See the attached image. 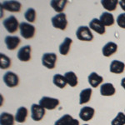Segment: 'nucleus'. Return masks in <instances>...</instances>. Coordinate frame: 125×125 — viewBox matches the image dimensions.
I'll return each instance as SVG.
<instances>
[{
    "instance_id": "9",
    "label": "nucleus",
    "mask_w": 125,
    "mask_h": 125,
    "mask_svg": "<svg viewBox=\"0 0 125 125\" xmlns=\"http://www.w3.org/2000/svg\"><path fill=\"white\" fill-rule=\"evenodd\" d=\"M32 48L30 45H25L18 51L17 57L22 62H29L31 59Z\"/></svg>"
},
{
    "instance_id": "13",
    "label": "nucleus",
    "mask_w": 125,
    "mask_h": 125,
    "mask_svg": "<svg viewBox=\"0 0 125 125\" xmlns=\"http://www.w3.org/2000/svg\"><path fill=\"white\" fill-rule=\"evenodd\" d=\"M89 29L94 30V32L98 33L100 35L105 33L106 29L105 26L103 24V23L98 19H93L89 23Z\"/></svg>"
},
{
    "instance_id": "14",
    "label": "nucleus",
    "mask_w": 125,
    "mask_h": 125,
    "mask_svg": "<svg viewBox=\"0 0 125 125\" xmlns=\"http://www.w3.org/2000/svg\"><path fill=\"white\" fill-rule=\"evenodd\" d=\"M6 47L9 50L16 49L21 43V39L18 36H7L4 39Z\"/></svg>"
},
{
    "instance_id": "5",
    "label": "nucleus",
    "mask_w": 125,
    "mask_h": 125,
    "mask_svg": "<svg viewBox=\"0 0 125 125\" xmlns=\"http://www.w3.org/2000/svg\"><path fill=\"white\" fill-rule=\"evenodd\" d=\"M58 57L54 53H45L42 56V64L48 69H53L56 66Z\"/></svg>"
},
{
    "instance_id": "16",
    "label": "nucleus",
    "mask_w": 125,
    "mask_h": 125,
    "mask_svg": "<svg viewBox=\"0 0 125 125\" xmlns=\"http://www.w3.org/2000/svg\"><path fill=\"white\" fill-rule=\"evenodd\" d=\"M116 93V89L114 88V84L110 83H103L100 87V94L102 96L109 97L114 95Z\"/></svg>"
},
{
    "instance_id": "20",
    "label": "nucleus",
    "mask_w": 125,
    "mask_h": 125,
    "mask_svg": "<svg viewBox=\"0 0 125 125\" xmlns=\"http://www.w3.org/2000/svg\"><path fill=\"white\" fill-rule=\"evenodd\" d=\"M93 94V90L92 88H85V89H83L80 92L79 94V104L80 105H83V104H87L90 101Z\"/></svg>"
},
{
    "instance_id": "8",
    "label": "nucleus",
    "mask_w": 125,
    "mask_h": 125,
    "mask_svg": "<svg viewBox=\"0 0 125 125\" xmlns=\"http://www.w3.org/2000/svg\"><path fill=\"white\" fill-rule=\"evenodd\" d=\"M45 115V109L39 104H33L31 106V118L33 121L39 122Z\"/></svg>"
},
{
    "instance_id": "23",
    "label": "nucleus",
    "mask_w": 125,
    "mask_h": 125,
    "mask_svg": "<svg viewBox=\"0 0 125 125\" xmlns=\"http://www.w3.org/2000/svg\"><path fill=\"white\" fill-rule=\"evenodd\" d=\"M73 43V40L70 38H65L63 40V42L59 45V53L62 55H67L70 51V48Z\"/></svg>"
},
{
    "instance_id": "17",
    "label": "nucleus",
    "mask_w": 125,
    "mask_h": 125,
    "mask_svg": "<svg viewBox=\"0 0 125 125\" xmlns=\"http://www.w3.org/2000/svg\"><path fill=\"white\" fill-rule=\"evenodd\" d=\"M125 69V64L124 62H121L119 60H114L110 63L109 70L111 73L115 74H120L124 73Z\"/></svg>"
},
{
    "instance_id": "28",
    "label": "nucleus",
    "mask_w": 125,
    "mask_h": 125,
    "mask_svg": "<svg viewBox=\"0 0 125 125\" xmlns=\"http://www.w3.org/2000/svg\"><path fill=\"white\" fill-rule=\"evenodd\" d=\"M11 66V59L4 53H0V68L1 69H7Z\"/></svg>"
},
{
    "instance_id": "18",
    "label": "nucleus",
    "mask_w": 125,
    "mask_h": 125,
    "mask_svg": "<svg viewBox=\"0 0 125 125\" xmlns=\"http://www.w3.org/2000/svg\"><path fill=\"white\" fill-rule=\"evenodd\" d=\"M88 83L90 84V86L92 88H97V87H98L104 82V78L102 76L98 75L97 73L93 72L88 75Z\"/></svg>"
},
{
    "instance_id": "29",
    "label": "nucleus",
    "mask_w": 125,
    "mask_h": 125,
    "mask_svg": "<svg viewBox=\"0 0 125 125\" xmlns=\"http://www.w3.org/2000/svg\"><path fill=\"white\" fill-rule=\"evenodd\" d=\"M24 18L29 23H34L36 20V11L33 8H29L24 13Z\"/></svg>"
},
{
    "instance_id": "27",
    "label": "nucleus",
    "mask_w": 125,
    "mask_h": 125,
    "mask_svg": "<svg viewBox=\"0 0 125 125\" xmlns=\"http://www.w3.org/2000/svg\"><path fill=\"white\" fill-rule=\"evenodd\" d=\"M101 4L108 11H114L116 9L117 6L118 4V1L117 0H102Z\"/></svg>"
},
{
    "instance_id": "21",
    "label": "nucleus",
    "mask_w": 125,
    "mask_h": 125,
    "mask_svg": "<svg viewBox=\"0 0 125 125\" xmlns=\"http://www.w3.org/2000/svg\"><path fill=\"white\" fill-rule=\"evenodd\" d=\"M15 117L7 112H3L0 115V125H14Z\"/></svg>"
},
{
    "instance_id": "2",
    "label": "nucleus",
    "mask_w": 125,
    "mask_h": 125,
    "mask_svg": "<svg viewBox=\"0 0 125 125\" xmlns=\"http://www.w3.org/2000/svg\"><path fill=\"white\" fill-rule=\"evenodd\" d=\"M76 37L80 41L90 42L94 39V34L92 33L91 29L87 26H80L76 31Z\"/></svg>"
},
{
    "instance_id": "22",
    "label": "nucleus",
    "mask_w": 125,
    "mask_h": 125,
    "mask_svg": "<svg viewBox=\"0 0 125 125\" xmlns=\"http://www.w3.org/2000/svg\"><path fill=\"white\" fill-rule=\"evenodd\" d=\"M99 20L102 22L104 26H112L114 25V23H115V20H114V17L112 13H110L109 12H104L102 13L101 16L99 18Z\"/></svg>"
},
{
    "instance_id": "10",
    "label": "nucleus",
    "mask_w": 125,
    "mask_h": 125,
    "mask_svg": "<svg viewBox=\"0 0 125 125\" xmlns=\"http://www.w3.org/2000/svg\"><path fill=\"white\" fill-rule=\"evenodd\" d=\"M2 9L7 10V11L12 12V13H18L20 12L22 9L21 3L18 1H5L1 3Z\"/></svg>"
},
{
    "instance_id": "15",
    "label": "nucleus",
    "mask_w": 125,
    "mask_h": 125,
    "mask_svg": "<svg viewBox=\"0 0 125 125\" xmlns=\"http://www.w3.org/2000/svg\"><path fill=\"white\" fill-rule=\"evenodd\" d=\"M118 50V45L114 42H108L102 48V53L104 57H110L114 54Z\"/></svg>"
},
{
    "instance_id": "30",
    "label": "nucleus",
    "mask_w": 125,
    "mask_h": 125,
    "mask_svg": "<svg viewBox=\"0 0 125 125\" xmlns=\"http://www.w3.org/2000/svg\"><path fill=\"white\" fill-rule=\"evenodd\" d=\"M111 125H125V114L124 113H118L115 118L112 120Z\"/></svg>"
},
{
    "instance_id": "4",
    "label": "nucleus",
    "mask_w": 125,
    "mask_h": 125,
    "mask_svg": "<svg viewBox=\"0 0 125 125\" xmlns=\"http://www.w3.org/2000/svg\"><path fill=\"white\" fill-rule=\"evenodd\" d=\"M3 25L5 28V29L9 32V33H14L17 32V30L19 29V21L14 16H10L8 19H4L3 21Z\"/></svg>"
},
{
    "instance_id": "26",
    "label": "nucleus",
    "mask_w": 125,
    "mask_h": 125,
    "mask_svg": "<svg viewBox=\"0 0 125 125\" xmlns=\"http://www.w3.org/2000/svg\"><path fill=\"white\" fill-rule=\"evenodd\" d=\"M64 77H65L66 81H67L68 84L69 86L74 88V87H76L78 85V77H77V75H76L74 72L69 71V72L65 73V74H64Z\"/></svg>"
},
{
    "instance_id": "25",
    "label": "nucleus",
    "mask_w": 125,
    "mask_h": 125,
    "mask_svg": "<svg viewBox=\"0 0 125 125\" xmlns=\"http://www.w3.org/2000/svg\"><path fill=\"white\" fill-rule=\"evenodd\" d=\"M53 83L54 85L57 86L58 88H64L66 87V85L68 84L64 75H62V74H59V73H57L53 76Z\"/></svg>"
},
{
    "instance_id": "32",
    "label": "nucleus",
    "mask_w": 125,
    "mask_h": 125,
    "mask_svg": "<svg viewBox=\"0 0 125 125\" xmlns=\"http://www.w3.org/2000/svg\"><path fill=\"white\" fill-rule=\"evenodd\" d=\"M118 4L120 5L121 9L125 11V0H120V1L118 2Z\"/></svg>"
},
{
    "instance_id": "12",
    "label": "nucleus",
    "mask_w": 125,
    "mask_h": 125,
    "mask_svg": "<svg viewBox=\"0 0 125 125\" xmlns=\"http://www.w3.org/2000/svg\"><path fill=\"white\" fill-rule=\"evenodd\" d=\"M54 125H79V121L73 118L70 114H64L55 121Z\"/></svg>"
},
{
    "instance_id": "7",
    "label": "nucleus",
    "mask_w": 125,
    "mask_h": 125,
    "mask_svg": "<svg viewBox=\"0 0 125 125\" xmlns=\"http://www.w3.org/2000/svg\"><path fill=\"white\" fill-rule=\"evenodd\" d=\"M3 80L9 88H15L19 83V78L15 73L13 72H7L3 75Z\"/></svg>"
},
{
    "instance_id": "11",
    "label": "nucleus",
    "mask_w": 125,
    "mask_h": 125,
    "mask_svg": "<svg viewBox=\"0 0 125 125\" xmlns=\"http://www.w3.org/2000/svg\"><path fill=\"white\" fill-rule=\"evenodd\" d=\"M94 114H95L94 108H92V107L86 106L81 108L78 115H79V118L81 120L85 121V122H88V121H90L94 118Z\"/></svg>"
},
{
    "instance_id": "31",
    "label": "nucleus",
    "mask_w": 125,
    "mask_h": 125,
    "mask_svg": "<svg viewBox=\"0 0 125 125\" xmlns=\"http://www.w3.org/2000/svg\"><path fill=\"white\" fill-rule=\"evenodd\" d=\"M117 23L122 29H125V13H120L117 18Z\"/></svg>"
},
{
    "instance_id": "19",
    "label": "nucleus",
    "mask_w": 125,
    "mask_h": 125,
    "mask_svg": "<svg viewBox=\"0 0 125 125\" xmlns=\"http://www.w3.org/2000/svg\"><path fill=\"white\" fill-rule=\"evenodd\" d=\"M29 115V110L25 107H20L15 114V121L19 124H23Z\"/></svg>"
},
{
    "instance_id": "6",
    "label": "nucleus",
    "mask_w": 125,
    "mask_h": 125,
    "mask_svg": "<svg viewBox=\"0 0 125 125\" xmlns=\"http://www.w3.org/2000/svg\"><path fill=\"white\" fill-rule=\"evenodd\" d=\"M39 105L42 106L44 109L53 110L59 105V100L58 98H50V97L44 96L39 100Z\"/></svg>"
},
{
    "instance_id": "34",
    "label": "nucleus",
    "mask_w": 125,
    "mask_h": 125,
    "mask_svg": "<svg viewBox=\"0 0 125 125\" xmlns=\"http://www.w3.org/2000/svg\"><path fill=\"white\" fill-rule=\"evenodd\" d=\"M83 125H88V124H83Z\"/></svg>"
},
{
    "instance_id": "1",
    "label": "nucleus",
    "mask_w": 125,
    "mask_h": 125,
    "mask_svg": "<svg viewBox=\"0 0 125 125\" xmlns=\"http://www.w3.org/2000/svg\"><path fill=\"white\" fill-rule=\"evenodd\" d=\"M19 30L21 36L25 39H30L34 37L36 29L33 25H32L29 23L23 22L19 25Z\"/></svg>"
},
{
    "instance_id": "33",
    "label": "nucleus",
    "mask_w": 125,
    "mask_h": 125,
    "mask_svg": "<svg viewBox=\"0 0 125 125\" xmlns=\"http://www.w3.org/2000/svg\"><path fill=\"white\" fill-rule=\"evenodd\" d=\"M121 86H122L123 88H124V89L125 90V78H124L121 80Z\"/></svg>"
},
{
    "instance_id": "3",
    "label": "nucleus",
    "mask_w": 125,
    "mask_h": 125,
    "mask_svg": "<svg viewBox=\"0 0 125 125\" xmlns=\"http://www.w3.org/2000/svg\"><path fill=\"white\" fill-rule=\"evenodd\" d=\"M51 21L53 28L60 30H65L68 26L67 17H66V14L64 13H61L55 15L54 17L52 18Z\"/></svg>"
},
{
    "instance_id": "24",
    "label": "nucleus",
    "mask_w": 125,
    "mask_h": 125,
    "mask_svg": "<svg viewBox=\"0 0 125 125\" xmlns=\"http://www.w3.org/2000/svg\"><path fill=\"white\" fill-rule=\"evenodd\" d=\"M68 3L67 0H53L50 2V5L53 8L54 11L58 13H62V11L65 9L66 5Z\"/></svg>"
}]
</instances>
